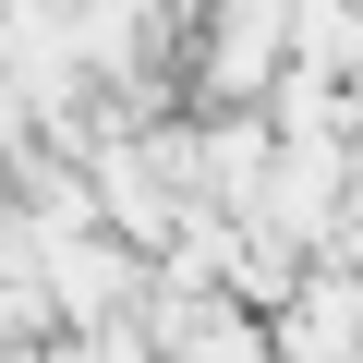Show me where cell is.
<instances>
[{
	"label": "cell",
	"instance_id": "cell-1",
	"mask_svg": "<svg viewBox=\"0 0 363 363\" xmlns=\"http://www.w3.org/2000/svg\"><path fill=\"white\" fill-rule=\"evenodd\" d=\"M242 218H267V230L303 242V255H339V242H351V145H327V133H279Z\"/></svg>",
	"mask_w": 363,
	"mask_h": 363
},
{
	"label": "cell",
	"instance_id": "cell-2",
	"mask_svg": "<svg viewBox=\"0 0 363 363\" xmlns=\"http://www.w3.org/2000/svg\"><path fill=\"white\" fill-rule=\"evenodd\" d=\"M49 327V303H37V279H13V267H0V363H13L25 339Z\"/></svg>",
	"mask_w": 363,
	"mask_h": 363
},
{
	"label": "cell",
	"instance_id": "cell-3",
	"mask_svg": "<svg viewBox=\"0 0 363 363\" xmlns=\"http://www.w3.org/2000/svg\"><path fill=\"white\" fill-rule=\"evenodd\" d=\"M339 279H351V327H363V230L339 242Z\"/></svg>",
	"mask_w": 363,
	"mask_h": 363
},
{
	"label": "cell",
	"instance_id": "cell-4",
	"mask_svg": "<svg viewBox=\"0 0 363 363\" xmlns=\"http://www.w3.org/2000/svg\"><path fill=\"white\" fill-rule=\"evenodd\" d=\"M267 363H279V351H267Z\"/></svg>",
	"mask_w": 363,
	"mask_h": 363
}]
</instances>
